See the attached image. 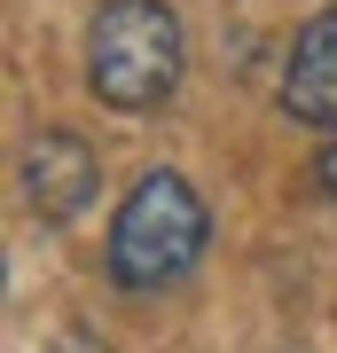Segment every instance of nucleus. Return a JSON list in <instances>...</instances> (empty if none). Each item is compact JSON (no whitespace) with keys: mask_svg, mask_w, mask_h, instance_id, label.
<instances>
[{"mask_svg":"<svg viewBox=\"0 0 337 353\" xmlns=\"http://www.w3.org/2000/svg\"><path fill=\"white\" fill-rule=\"evenodd\" d=\"M204 243H212V212H204L196 181L157 165V173H141L125 189L118 220H110V283L118 290H165L204 259Z\"/></svg>","mask_w":337,"mask_h":353,"instance_id":"1","label":"nucleus"},{"mask_svg":"<svg viewBox=\"0 0 337 353\" xmlns=\"http://www.w3.org/2000/svg\"><path fill=\"white\" fill-rule=\"evenodd\" d=\"M188 71L181 16L165 0H102L87 24V87L110 110H157Z\"/></svg>","mask_w":337,"mask_h":353,"instance_id":"2","label":"nucleus"},{"mask_svg":"<svg viewBox=\"0 0 337 353\" xmlns=\"http://www.w3.org/2000/svg\"><path fill=\"white\" fill-rule=\"evenodd\" d=\"M94 189H102L94 141H79L71 126H39V134L24 141V204H32L48 228L79 220V212L94 204Z\"/></svg>","mask_w":337,"mask_h":353,"instance_id":"3","label":"nucleus"},{"mask_svg":"<svg viewBox=\"0 0 337 353\" xmlns=\"http://www.w3.org/2000/svg\"><path fill=\"white\" fill-rule=\"evenodd\" d=\"M283 110L298 118V126H337V0L322 16H306V32L290 39Z\"/></svg>","mask_w":337,"mask_h":353,"instance_id":"4","label":"nucleus"},{"mask_svg":"<svg viewBox=\"0 0 337 353\" xmlns=\"http://www.w3.org/2000/svg\"><path fill=\"white\" fill-rule=\"evenodd\" d=\"M39 353H102V338L87 322H63V330H48V338H39Z\"/></svg>","mask_w":337,"mask_h":353,"instance_id":"5","label":"nucleus"},{"mask_svg":"<svg viewBox=\"0 0 337 353\" xmlns=\"http://www.w3.org/2000/svg\"><path fill=\"white\" fill-rule=\"evenodd\" d=\"M314 181H322V189L337 196V141H329V150H322V165H314Z\"/></svg>","mask_w":337,"mask_h":353,"instance_id":"6","label":"nucleus"}]
</instances>
